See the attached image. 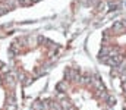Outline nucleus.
Returning a JSON list of instances; mask_svg holds the SVG:
<instances>
[{"mask_svg":"<svg viewBox=\"0 0 126 110\" xmlns=\"http://www.w3.org/2000/svg\"><path fill=\"white\" fill-rule=\"evenodd\" d=\"M21 4H22V6H30V4H32V0H24Z\"/></svg>","mask_w":126,"mask_h":110,"instance_id":"obj_7","label":"nucleus"},{"mask_svg":"<svg viewBox=\"0 0 126 110\" xmlns=\"http://www.w3.org/2000/svg\"><path fill=\"white\" fill-rule=\"evenodd\" d=\"M46 109V104L41 103V101H35L34 106H32V110H44Z\"/></svg>","mask_w":126,"mask_h":110,"instance_id":"obj_4","label":"nucleus"},{"mask_svg":"<svg viewBox=\"0 0 126 110\" xmlns=\"http://www.w3.org/2000/svg\"><path fill=\"white\" fill-rule=\"evenodd\" d=\"M98 10H104V3H100L98 4Z\"/></svg>","mask_w":126,"mask_h":110,"instance_id":"obj_8","label":"nucleus"},{"mask_svg":"<svg viewBox=\"0 0 126 110\" xmlns=\"http://www.w3.org/2000/svg\"><path fill=\"white\" fill-rule=\"evenodd\" d=\"M34 1H38V0H32V3H34Z\"/></svg>","mask_w":126,"mask_h":110,"instance_id":"obj_10","label":"nucleus"},{"mask_svg":"<svg viewBox=\"0 0 126 110\" xmlns=\"http://www.w3.org/2000/svg\"><path fill=\"white\" fill-rule=\"evenodd\" d=\"M126 28V21L125 19H122V21H117V22H114L113 24V31L114 32H120L122 30H125Z\"/></svg>","mask_w":126,"mask_h":110,"instance_id":"obj_1","label":"nucleus"},{"mask_svg":"<svg viewBox=\"0 0 126 110\" xmlns=\"http://www.w3.org/2000/svg\"><path fill=\"white\" fill-rule=\"evenodd\" d=\"M16 103H15V97L13 95H10L9 98H7V101H6V106H4V110H16Z\"/></svg>","mask_w":126,"mask_h":110,"instance_id":"obj_2","label":"nucleus"},{"mask_svg":"<svg viewBox=\"0 0 126 110\" xmlns=\"http://www.w3.org/2000/svg\"><path fill=\"white\" fill-rule=\"evenodd\" d=\"M31 110H32V109H31Z\"/></svg>","mask_w":126,"mask_h":110,"instance_id":"obj_11","label":"nucleus"},{"mask_svg":"<svg viewBox=\"0 0 126 110\" xmlns=\"http://www.w3.org/2000/svg\"><path fill=\"white\" fill-rule=\"evenodd\" d=\"M4 84H6L9 88H13V85H15L13 76H12V75H4Z\"/></svg>","mask_w":126,"mask_h":110,"instance_id":"obj_3","label":"nucleus"},{"mask_svg":"<svg viewBox=\"0 0 126 110\" xmlns=\"http://www.w3.org/2000/svg\"><path fill=\"white\" fill-rule=\"evenodd\" d=\"M119 7H120V3L119 1H110L109 3V9L110 10H117Z\"/></svg>","mask_w":126,"mask_h":110,"instance_id":"obj_5","label":"nucleus"},{"mask_svg":"<svg viewBox=\"0 0 126 110\" xmlns=\"http://www.w3.org/2000/svg\"><path fill=\"white\" fill-rule=\"evenodd\" d=\"M114 103H116V100L113 97H107V106H114Z\"/></svg>","mask_w":126,"mask_h":110,"instance_id":"obj_6","label":"nucleus"},{"mask_svg":"<svg viewBox=\"0 0 126 110\" xmlns=\"http://www.w3.org/2000/svg\"><path fill=\"white\" fill-rule=\"evenodd\" d=\"M1 68H3V63H1V62H0V69H1Z\"/></svg>","mask_w":126,"mask_h":110,"instance_id":"obj_9","label":"nucleus"}]
</instances>
